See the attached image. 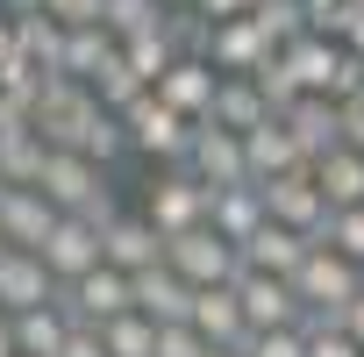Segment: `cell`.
<instances>
[{"label": "cell", "instance_id": "cell-40", "mask_svg": "<svg viewBox=\"0 0 364 357\" xmlns=\"http://www.w3.org/2000/svg\"><path fill=\"white\" fill-rule=\"evenodd\" d=\"M15 58H22V43H15V15H8V8H0V72H8Z\"/></svg>", "mask_w": 364, "mask_h": 357}, {"label": "cell", "instance_id": "cell-3", "mask_svg": "<svg viewBox=\"0 0 364 357\" xmlns=\"http://www.w3.org/2000/svg\"><path fill=\"white\" fill-rule=\"evenodd\" d=\"M100 114H107V107L93 100V86H79V79H50L43 100H36V136H43L50 150H86V136H93Z\"/></svg>", "mask_w": 364, "mask_h": 357}, {"label": "cell", "instance_id": "cell-47", "mask_svg": "<svg viewBox=\"0 0 364 357\" xmlns=\"http://www.w3.org/2000/svg\"><path fill=\"white\" fill-rule=\"evenodd\" d=\"M215 357H243V350H215Z\"/></svg>", "mask_w": 364, "mask_h": 357}, {"label": "cell", "instance_id": "cell-27", "mask_svg": "<svg viewBox=\"0 0 364 357\" xmlns=\"http://www.w3.org/2000/svg\"><path fill=\"white\" fill-rule=\"evenodd\" d=\"M72 329H79V321H72L65 307H36V314L15 321V343H22V357H65Z\"/></svg>", "mask_w": 364, "mask_h": 357}, {"label": "cell", "instance_id": "cell-13", "mask_svg": "<svg viewBox=\"0 0 364 357\" xmlns=\"http://www.w3.org/2000/svg\"><path fill=\"white\" fill-rule=\"evenodd\" d=\"M215 93H222V72H215L208 58H178V65L157 79V100H164L171 114H186V122H208V114H215Z\"/></svg>", "mask_w": 364, "mask_h": 357}, {"label": "cell", "instance_id": "cell-5", "mask_svg": "<svg viewBox=\"0 0 364 357\" xmlns=\"http://www.w3.org/2000/svg\"><path fill=\"white\" fill-rule=\"evenodd\" d=\"M143 222H150L164 243L208 229V186H200L193 171H164L157 186H150V201H143Z\"/></svg>", "mask_w": 364, "mask_h": 357}, {"label": "cell", "instance_id": "cell-38", "mask_svg": "<svg viewBox=\"0 0 364 357\" xmlns=\"http://www.w3.org/2000/svg\"><path fill=\"white\" fill-rule=\"evenodd\" d=\"M250 8H257V0H200L193 15H208V22H250Z\"/></svg>", "mask_w": 364, "mask_h": 357}, {"label": "cell", "instance_id": "cell-12", "mask_svg": "<svg viewBox=\"0 0 364 357\" xmlns=\"http://www.w3.org/2000/svg\"><path fill=\"white\" fill-rule=\"evenodd\" d=\"M36 307H58V279H50V265L36 250H8L0 257V314L22 321Z\"/></svg>", "mask_w": 364, "mask_h": 357}, {"label": "cell", "instance_id": "cell-6", "mask_svg": "<svg viewBox=\"0 0 364 357\" xmlns=\"http://www.w3.org/2000/svg\"><path fill=\"white\" fill-rule=\"evenodd\" d=\"M58 307H65L79 329H107V321L136 314V279H129V272H114V265H100V272H86L79 286H65V293H58Z\"/></svg>", "mask_w": 364, "mask_h": 357}, {"label": "cell", "instance_id": "cell-25", "mask_svg": "<svg viewBox=\"0 0 364 357\" xmlns=\"http://www.w3.org/2000/svg\"><path fill=\"white\" fill-rule=\"evenodd\" d=\"M286 129H293L300 157H307V164H321V157H328V150L343 143V107H336V100H314V93H307V100H300V107L286 114Z\"/></svg>", "mask_w": 364, "mask_h": 357}, {"label": "cell", "instance_id": "cell-16", "mask_svg": "<svg viewBox=\"0 0 364 357\" xmlns=\"http://www.w3.org/2000/svg\"><path fill=\"white\" fill-rule=\"evenodd\" d=\"M136 314H143V321H157V329L193 321V286L178 279L171 265H157V272H143V279H136Z\"/></svg>", "mask_w": 364, "mask_h": 357}, {"label": "cell", "instance_id": "cell-28", "mask_svg": "<svg viewBox=\"0 0 364 357\" xmlns=\"http://www.w3.org/2000/svg\"><path fill=\"white\" fill-rule=\"evenodd\" d=\"M122 58V43L107 36V29H79L72 43H65V79H79V86H93L107 65Z\"/></svg>", "mask_w": 364, "mask_h": 357}, {"label": "cell", "instance_id": "cell-21", "mask_svg": "<svg viewBox=\"0 0 364 357\" xmlns=\"http://www.w3.org/2000/svg\"><path fill=\"white\" fill-rule=\"evenodd\" d=\"M243 150H250V186H272V178H286V171H307V157H300V143H293L286 114H279V122H264L257 136H243Z\"/></svg>", "mask_w": 364, "mask_h": 357}, {"label": "cell", "instance_id": "cell-2", "mask_svg": "<svg viewBox=\"0 0 364 357\" xmlns=\"http://www.w3.org/2000/svg\"><path fill=\"white\" fill-rule=\"evenodd\" d=\"M122 129H129V150H136V157H150V164H171V171H186V157H193V136H200V122L171 114L157 93H143V100L122 114Z\"/></svg>", "mask_w": 364, "mask_h": 357}, {"label": "cell", "instance_id": "cell-31", "mask_svg": "<svg viewBox=\"0 0 364 357\" xmlns=\"http://www.w3.org/2000/svg\"><path fill=\"white\" fill-rule=\"evenodd\" d=\"M143 93H150V86H143V79L129 72V58H114V65H107V72L93 79V100H100L107 114H129V107H136Z\"/></svg>", "mask_w": 364, "mask_h": 357}, {"label": "cell", "instance_id": "cell-43", "mask_svg": "<svg viewBox=\"0 0 364 357\" xmlns=\"http://www.w3.org/2000/svg\"><path fill=\"white\" fill-rule=\"evenodd\" d=\"M343 329H350V336H357V350H364V300H357V307L343 314Z\"/></svg>", "mask_w": 364, "mask_h": 357}, {"label": "cell", "instance_id": "cell-18", "mask_svg": "<svg viewBox=\"0 0 364 357\" xmlns=\"http://www.w3.org/2000/svg\"><path fill=\"white\" fill-rule=\"evenodd\" d=\"M264 222H272V215H264V193H257V186H229V193H208V229H215L222 243H236V250H243V243H250Z\"/></svg>", "mask_w": 364, "mask_h": 357}, {"label": "cell", "instance_id": "cell-45", "mask_svg": "<svg viewBox=\"0 0 364 357\" xmlns=\"http://www.w3.org/2000/svg\"><path fill=\"white\" fill-rule=\"evenodd\" d=\"M164 8H171V15H186V8H200V0H164Z\"/></svg>", "mask_w": 364, "mask_h": 357}, {"label": "cell", "instance_id": "cell-39", "mask_svg": "<svg viewBox=\"0 0 364 357\" xmlns=\"http://www.w3.org/2000/svg\"><path fill=\"white\" fill-rule=\"evenodd\" d=\"M65 357H107V343H100V329H72V343H65Z\"/></svg>", "mask_w": 364, "mask_h": 357}, {"label": "cell", "instance_id": "cell-26", "mask_svg": "<svg viewBox=\"0 0 364 357\" xmlns=\"http://www.w3.org/2000/svg\"><path fill=\"white\" fill-rule=\"evenodd\" d=\"M15 43H22V58H29L43 79H65V43H72V36H65L50 15H22V22H15Z\"/></svg>", "mask_w": 364, "mask_h": 357}, {"label": "cell", "instance_id": "cell-17", "mask_svg": "<svg viewBox=\"0 0 364 357\" xmlns=\"http://www.w3.org/2000/svg\"><path fill=\"white\" fill-rule=\"evenodd\" d=\"M286 65H293L300 93H314V100H336V79H343L350 50H343V43H328V36H300V43L286 50Z\"/></svg>", "mask_w": 364, "mask_h": 357}, {"label": "cell", "instance_id": "cell-44", "mask_svg": "<svg viewBox=\"0 0 364 357\" xmlns=\"http://www.w3.org/2000/svg\"><path fill=\"white\" fill-rule=\"evenodd\" d=\"M0 8H8V15L22 22V15H43V0H0Z\"/></svg>", "mask_w": 364, "mask_h": 357}, {"label": "cell", "instance_id": "cell-8", "mask_svg": "<svg viewBox=\"0 0 364 357\" xmlns=\"http://www.w3.org/2000/svg\"><path fill=\"white\" fill-rule=\"evenodd\" d=\"M257 193H264V215H272L279 229H293V236L321 243V229H328V201H321V186H314V164H307V171L272 178V186H257Z\"/></svg>", "mask_w": 364, "mask_h": 357}, {"label": "cell", "instance_id": "cell-35", "mask_svg": "<svg viewBox=\"0 0 364 357\" xmlns=\"http://www.w3.org/2000/svg\"><path fill=\"white\" fill-rule=\"evenodd\" d=\"M307 357H364L343 321H307Z\"/></svg>", "mask_w": 364, "mask_h": 357}, {"label": "cell", "instance_id": "cell-1", "mask_svg": "<svg viewBox=\"0 0 364 357\" xmlns=\"http://www.w3.org/2000/svg\"><path fill=\"white\" fill-rule=\"evenodd\" d=\"M293 293H300V307H307L314 321H343V314L364 300V265H350V257H336L328 243H314L307 265L293 272Z\"/></svg>", "mask_w": 364, "mask_h": 357}, {"label": "cell", "instance_id": "cell-29", "mask_svg": "<svg viewBox=\"0 0 364 357\" xmlns=\"http://www.w3.org/2000/svg\"><path fill=\"white\" fill-rule=\"evenodd\" d=\"M164 22H171L164 0H107V22H100V29H107L114 43H136V36H157Z\"/></svg>", "mask_w": 364, "mask_h": 357}, {"label": "cell", "instance_id": "cell-48", "mask_svg": "<svg viewBox=\"0 0 364 357\" xmlns=\"http://www.w3.org/2000/svg\"><path fill=\"white\" fill-rule=\"evenodd\" d=\"M0 257H8V243H0Z\"/></svg>", "mask_w": 364, "mask_h": 357}, {"label": "cell", "instance_id": "cell-46", "mask_svg": "<svg viewBox=\"0 0 364 357\" xmlns=\"http://www.w3.org/2000/svg\"><path fill=\"white\" fill-rule=\"evenodd\" d=\"M8 193H15V186H8V178H0V201H8Z\"/></svg>", "mask_w": 364, "mask_h": 357}, {"label": "cell", "instance_id": "cell-15", "mask_svg": "<svg viewBox=\"0 0 364 357\" xmlns=\"http://www.w3.org/2000/svg\"><path fill=\"white\" fill-rule=\"evenodd\" d=\"M58 222H65V215H58L43 193H8V201H0V243H8V250H36V257H43V243H50Z\"/></svg>", "mask_w": 364, "mask_h": 357}, {"label": "cell", "instance_id": "cell-34", "mask_svg": "<svg viewBox=\"0 0 364 357\" xmlns=\"http://www.w3.org/2000/svg\"><path fill=\"white\" fill-rule=\"evenodd\" d=\"M122 150H129V129H122V114H100V122H93V136H86V150H79V157H93V164H100V171H107V164H114V157H122Z\"/></svg>", "mask_w": 364, "mask_h": 357}, {"label": "cell", "instance_id": "cell-11", "mask_svg": "<svg viewBox=\"0 0 364 357\" xmlns=\"http://www.w3.org/2000/svg\"><path fill=\"white\" fill-rule=\"evenodd\" d=\"M236 300H243V314H250V336H272V329H307V321H314V314L300 307L293 279H257V272H243V279H236Z\"/></svg>", "mask_w": 364, "mask_h": 357}, {"label": "cell", "instance_id": "cell-19", "mask_svg": "<svg viewBox=\"0 0 364 357\" xmlns=\"http://www.w3.org/2000/svg\"><path fill=\"white\" fill-rule=\"evenodd\" d=\"M307 236H293V229H279V222H264L250 243H243V272H257V279H293L300 265H307Z\"/></svg>", "mask_w": 364, "mask_h": 357}, {"label": "cell", "instance_id": "cell-24", "mask_svg": "<svg viewBox=\"0 0 364 357\" xmlns=\"http://www.w3.org/2000/svg\"><path fill=\"white\" fill-rule=\"evenodd\" d=\"M215 129H229V136H257L264 122H279L272 114V100L257 93V79H222V93H215V114H208Z\"/></svg>", "mask_w": 364, "mask_h": 357}, {"label": "cell", "instance_id": "cell-37", "mask_svg": "<svg viewBox=\"0 0 364 357\" xmlns=\"http://www.w3.org/2000/svg\"><path fill=\"white\" fill-rule=\"evenodd\" d=\"M243 357H307V329H272V336H250Z\"/></svg>", "mask_w": 364, "mask_h": 357}, {"label": "cell", "instance_id": "cell-23", "mask_svg": "<svg viewBox=\"0 0 364 357\" xmlns=\"http://www.w3.org/2000/svg\"><path fill=\"white\" fill-rule=\"evenodd\" d=\"M314 186H321L328 215H350V208H364V150L336 143V150H328V157L314 164Z\"/></svg>", "mask_w": 364, "mask_h": 357}, {"label": "cell", "instance_id": "cell-41", "mask_svg": "<svg viewBox=\"0 0 364 357\" xmlns=\"http://www.w3.org/2000/svg\"><path fill=\"white\" fill-rule=\"evenodd\" d=\"M343 143H350V150H364V100H357V107H343Z\"/></svg>", "mask_w": 364, "mask_h": 357}, {"label": "cell", "instance_id": "cell-22", "mask_svg": "<svg viewBox=\"0 0 364 357\" xmlns=\"http://www.w3.org/2000/svg\"><path fill=\"white\" fill-rule=\"evenodd\" d=\"M107 265H114V272H129V279H143V272H157V265H164V236H157L143 215H122V222L107 229Z\"/></svg>", "mask_w": 364, "mask_h": 357}, {"label": "cell", "instance_id": "cell-4", "mask_svg": "<svg viewBox=\"0 0 364 357\" xmlns=\"http://www.w3.org/2000/svg\"><path fill=\"white\" fill-rule=\"evenodd\" d=\"M164 265L186 279L193 293H215V286H236V279H243V250H236V243H222L215 229H193V236L164 243Z\"/></svg>", "mask_w": 364, "mask_h": 357}, {"label": "cell", "instance_id": "cell-10", "mask_svg": "<svg viewBox=\"0 0 364 357\" xmlns=\"http://www.w3.org/2000/svg\"><path fill=\"white\" fill-rule=\"evenodd\" d=\"M186 171L200 178L208 193H229V186H250V150H243V136H229V129L200 122V136H193V157H186Z\"/></svg>", "mask_w": 364, "mask_h": 357}, {"label": "cell", "instance_id": "cell-33", "mask_svg": "<svg viewBox=\"0 0 364 357\" xmlns=\"http://www.w3.org/2000/svg\"><path fill=\"white\" fill-rule=\"evenodd\" d=\"M43 15H50L65 36H79V29H100V22H107V0H43Z\"/></svg>", "mask_w": 364, "mask_h": 357}, {"label": "cell", "instance_id": "cell-42", "mask_svg": "<svg viewBox=\"0 0 364 357\" xmlns=\"http://www.w3.org/2000/svg\"><path fill=\"white\" fill-rule=\"evenodd\" d=\"M0 357H22V343H15V321L0 314Z\"/></svg>", "mask_w": 364, "mask_h": 357}, {"label": "cell", "instance_id": "cell-7", "mask_svg": "<svg viewBox=\"0 0 364 357\" xmlns=\"http://www.w3.org/2000/svg\"><path fill=\"white\" fill-rule=\"evenodd\" d=\"M36 193H43L58 215H93L100 201H114V193H107V171H100L93 157H79V150H50Z\"/></svg>", "mask_w": 364, "mask_h": 357}, {"label": "cell", "instance_id": "cell-36", "mask_svg": "<svg viewBox=\"0 0 364 357\" xmlns=\"http://www.w3.org/2000/svg\"><path fill=\"white\" fill-rule=\"evenodd\" d=\"M157 357H215V343L193 321H178V329H157Z\"/></svg>", "mask_w": 364, "mask_h": 357}, {"label": "cell", "instance_id": "cell-20", "mask_svg": "<svg viewBox=\"0 0 364 357\" xmlns=\"http://www.w3.org/2000/svg\"><path fill=\"white\" fill-rule=\"evenodd\" d=\"M193 329L215 343V350H243L250 343V314L236 300V286H215V293H193Z\"/></svg>", "mask_w": 364, "mask_h": 357}, {"label": "cell", "instance_id": "cell-14", "mask_svg": "<svg viewBox=\"0 0 364 357\" xmlns=\"http://www.w3.org/2000/svg\"><path fill=\"white\" fill-rule=\"evenodd\" d=\"M272 58H279V50L257 36V22H215V36H208V65H215L222 79H257Z\"/></svg>", "mask_w": 364, "mask_h": 357}, {"label": "cell", "instance_id": "cell-32", "mask_svg": "<svg viewBox=\"0 0 364 357\" xmlns=\"http://www.w3.org/2000/svg\"><path fill=\"white\" fill-rule=\"evenodd\" d=\"M321 243H328L336 257H350V265H364V208H350V215H328V229H321Z\"/></svg>", "mask_w": 364, "mask_h": 357}, {"label": "cell", "instance_id": "cell-9", "mask_svg": "<svg viewBox=\"0 0 364 357\" xmlns=\"http://www.w3.org/2000/svg\"><path fill=\"white\" fill-rule=\"evenodd\" d=\"M43 265H50V279H58V293H65V286H79L86 272L107 265V236H100L86 215H65V222L50 229V243H43Z\"/></svg>", "mask_w": 364, "mask_h": 357}, {"label": "cell", "instance_id": "cell-30", "mask_svg": "<svg viewBox=\"0 0 364 357\" xmlns=\"http://www.w3.org/2000/svg\"><path fill=\"white\" fill-rule=\"evenodd\" d=\"M250 22H257V36H264L272 50H293V43L307 36V0H257Z\"/></svg>", "mask_w": 364, "mask_h": 357}]
</instances>
